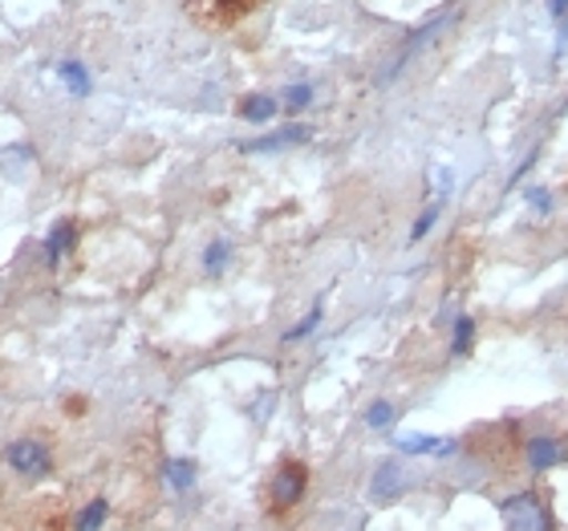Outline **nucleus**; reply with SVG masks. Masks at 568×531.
Listing matches in <instances>:
<instances>
[{
  "mask_svg": "<svg viewBox=\"0 0 568 531\" xmlns=\"http://www.w3.org/2000/svg\"><path fill=\"white\" fill-rule=\"evenodd\" d=\"M240 119H244V122L276 119V98L273 94H248L244 102H240Z\"/></svg>",
  "mask_w": 568,
  "mask_h": 531,
  "instance_id": "nucleus-8",
  "label": "nucleus"
},
{
  "mask_svg": "<svg viewBox=\"0 0 568 531\" xmlns=\"http://www.w3.org/2000/svg\"><path fill=\"white\" fill-rule=\"evenodd\" d=\"M528 459H532L536 471H548V467H557L565 455H560V447L552 442V438H532V447H528Z\"/></svg>",
  "mask_w": 568,
  "mask_h": 531,
  "instance_id": "nucleus-9",
  "label": "nucleus"
},
{
  "mask_svg": "<svg viewBox=\"0 0 568 531\" xmlns=\"http://www.w3.org/2000/svg\"><path fill=\"white\" fill-rule=\"evenodd\" d=\"M398 450H406V455H455V442L430 435H403L398 438Z\"/></svg>",
  "mask_w": 568,
  "mask_h": 531,
  "instance_id": "nucleus-7",
  "label": "nucleus"
},
{
  "mask_svg": "<svg viewBox=\"0 0 568 531\" xmlns=\"http://www.w3.org/2000/svg\"><path fill=\"white\" fill-rule=\"evenodd\" d=\"M565 9H568V0H552V4H548V12H552V17H560Z\"/></svg>",
  "mask_w": 568,
  "mask_h": 531,
  "instance_id": "nucleus-21",
  "label": "nucleus"
},
{
  "mask_svg": "<svg viewBox=\"0 0 568 531\" xmlns=\"http://www.w3.org/2000/svg\"><path fill=\"white\" fill-rule=\"evenodd\" d=\"M528 203H532L536 212H548V191H540V187L528 191Z\"/></svg>",
  "mask_w": 568,
  "mask_h": 531,
  "instance_id": "nucleus-20",
  "label": "nucleus"
},
{
  "mask_svg": "<svg viewBox=\"0 0 568 531\" xmlns=\"http://www.w3.org/2000/svg\"><path fill=\"white\" fill-rule=\"evenodd\" d=\"M499 515L508 528H520V531H532V528H548V520L540 515V503L532 496H511L499 503Z\"/></svg>",
  "mask_w": 568,
  "mask_h": 531,
  "instance_id": "nucleus-3",
  "label": "nucleus"
},
{
  "mask_svg": "<svg viewBox=\"0 0 568 531\" xmlns=\"http://www.w3.org/2000/svg\"><path fill=\"white\" fill-rule=\"evenodd\" d=\"M296 142H308L305 126H284V131H276V134L252 139V142H244V151H248V154H268V151H281V146H296Z\"/></svg>",
  "mask_w": 568,
  "mask_h": 531,
  "instance_id": "nucleus-5",
  "label": "nucleus"
},
{
  "mask_svg": "<svg viewBox=\"0 0 568 531\" xmlns=\"http://www.w3.org/2000/svg\"><path fill=\"white\" fill-rule=\"evenodd\" d=\"M9 467L12 471L29 474V479H45V474L53 471V455L45 450V442L21 438V442H12L9 447Z\"/></svg>",
  "mask_w": 568,
  "mask_h": 531,
  "instance_id": "nucleus-2",
  "label": "nucleus"
},
{
  "mask_svg": "<svg viewBox=\"0 0 568 531\" xmlns=\"http://www.w3.org/2000/svg\"><path fill=\"white\" fill-rule=\"evenodd\" d=\"M163 474H166V483L175 487V491H187V487L195 483V462L171 459V462H163Z\"/></svg>",
  "mask_w": 568,
  "mask_h": 531,
  "instance_id": "nucleus-11",
  "label": "nucleus"
},
{
  "mask_svg": "<svg viewBox=\"0 0 568 531\" xmlns=\"http://www.w3.org/2000/svg\"><path fill=\"white\" fill-rule=\"evenodd\" d=\"M102 520H106V499H94V503L78 515V528H98Z\"/></svg>",
  "mask_w": 568,
  "mask_h": 531,
  "instance_id": "nucleus-15",
  "label": "nucleus"
},
{
  "mask_svg": "<svg viewBox=\"0 0 568 531\" xmlns=\"http://www.w3.org/2000/svg\"><path fill=\"white\" fill-rule=\"evenodd\" d=\"M471 320L467 317H459L455 320V345H450V349H455V354H467V349H471Z\"/></svg>",
  "mask_w": 568,
  "mask_h": 531,
  "instance_id": "nucleus-16",
  "label": "nucleus"
},
{
  "mask_svg": "<svg viewBox=\"0 0 568 531\" xmlns=\"http://www.w3.org/2000/svg\"><path fill=\"white\" fill-rule=\"evenodd\" d=\"M264 0H212V9H215V17L220 21H240V17H248L252 9H261Z\"/></svg>",
  "mask_w": 568,
  "mask_h": 531,
  "instance_id": "nucleus-12",
  "label": "nucleus"
},
{
  "mask_svg": "<svg viewBox=\"0 0 568 531\" xmlns=\"http://www.w3.org/2000/svg\"><path fill=\"white\" fill-rule=\"evenodd\" d=\"M438 203H443V200H435V207H426V212H423V219L415 224V239H423L426 232H430V224L438 219Z\"/></svg>",
  "mask_w": 568,
  "mask_h": 531,
  "instance_id": "nucleus-19",
  "label": "nucleus"
},
{
  "mask_svg": "<svg viewBox=\"0 0 568 531\" xmlns=\"http://www.w3.org/2000/svg\"><path fill=\"white\" fill-rule=\"evenodd\" d=\"M406 487V471L398 467V462H382L378 474H374V483H369V499L374 503H386V499L403 496Z\"/></svg>",
  "mask_w": 568,
  "mask_h": 531,
  "instance_id": "nucleus-4",
  "label": "nucleus"
},
{
  "mask_svg": "<svg viewBox=\"0 0 568 531\" xmlns=\"http://www.w3.org/2000/svg\"><path fill=\"white\" fill-rule=\"evenodd\" d=\"M308 102H313V90H308V85H293V90H288V110H305Z\"/></svg>",
  "mask_w": 568,
  "mask_h": 531,
  "instance_id": "nucleus-18",
  "label": "nucleus"
},
{
  "mask_svg": "<svg viewBox=\"0 0 568 531\" xmlns=\"http://www.w3.org/2000/svg\"><path fill=\"white\" fill-rule=\"evenodd\" d=\"M58 78H61L65 85H70V90H73L78 98L90 94V73H85L82 61H61V65H58Z\"/></svg>",
  "mask_w": 568,
  "mask_h": 531,
  "instance_id": "nucleus-10",
  "label": "nucleus"
},
{
  "mask_svg": "<svg viewBox=\"0 0 568 531\" xmlns=\"http://www.w3.org/2000/svg\"><path fill=\"white\" fill-rule=\"evenodd\" d=\"M317 320H321V308H313V313H308V317L301 320V325H293V329L284 333V341H296V337H305V333H313V329H317Z\"/></svg>",
  "mask_w": 568,
  "mask_h": 531,
  "instance_id": "nucleus-17",
  "label": "nucleus"
},
{
  "mask_svg": "<svg viewBox=\"0 0 568 531\" xmlns=\"http://www.w3.org/2000/svg\"><path fill=\"white\" fill-rule=\"evenodd\" d=\"M308 487V467L305 462H281V471L273 474V511H288L301 503Z\"/></svg>",
  "mask_w": 568,
  "mask_h": 531,
  "instance_id": "nucleus-1",
  "label": "nucleus"
},
{
  "mask_svg": "<svg viewBox=\"0 0 568 531\" xmlns=\"http://www.w3.org/2000/svg\"><path fill=\"white\" fill-rule=\"evenodd\" d=\"M227 256H232V248H227L224 239H215L212 248H207V256H203V268H207L215 276V272H220L227 264Z\"/></svg>",
  "mask_w": 568,
  "mask_h": 531,
  "instance_id": "nucleus-13",
  "label": "nucleus"
},
{
  "mask_svg": "<svg viewBox=\"0 0 568 531\" xmlns=\"http://www.w3.org/2000/svg\"><path fill=\"white\" fill-rule=\"evenodd\" d=\"M73 244H78V227L61 219V224L53 227V232H49V239H45V261H49V268H58L61 256H65V252H70Z\"/></svg>",
  "mask_w": 568,
  "mask_h": 531,
  "instance_id": "nucleus-6",
  "label": "nucleus"
},
{
  "mask_svg": "<svg viewBox=\"0 0 568 531\" xmlns=\"http://www.w3.org/2000/svg\"><path fill=\"white\" fill-rule=\"evenodd\" d=\"M366 422L374 426V430H382V426H390L394 422V406L390 401H374L366 410Z\"/></svg>",
  "mask_w": 568,
  "mask_h": 531,
  "instance_id": "nucleus-14",
  "label": "nucleus"
}]
</instances>
